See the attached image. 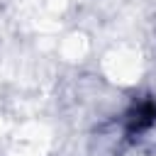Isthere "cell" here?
Listing matches in <instances>:
<instances>
[{
  "instance_id": "6da1fadb",
  "label": "cell",
  "mask_w": 156,
  "mask_h": 156,
  "mask_svg": "<svg viewBox=\"0 0 156 156\" xmlns=\"http://www.w3.org/2000/svg\"><path fill=\"white\" fill-rule=\"evenodd\" d=\"M156 122V105L154 102H141V105H136L132 112H129V117H127V127H129V132L134 134V132H144L146 127H151Z\"/></svg>"
}]
</instances>
